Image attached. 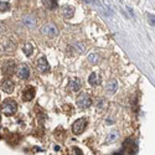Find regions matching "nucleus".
Returning <instances> with one entry per match:
<instances>
[{"instance_id": "6", "label": "nucleus", "mask_w": 155, "mask_h": 155, "mask_svg": "<svg viewBox=\"0 0 155 155\" xmlns=\"http://www.w3.org/2000/svg\"><path fill=\"white\" fill-rule=\"evenodd\" d=\"M14 82H12L11 80H9V78H5V80H3L1 82H0V88L3 89V91L5 92V93H8V94H10V93H12V91H14Z\"/></svg>"}, {"instance_id": "27", "label": "nucleus", "mask_w": 155, "mask_h": 155, "mask_svg": "<svg viewBox=\"0 0 155 155\" xmlns=\"http://www.w3.org/2000/svg\"><path fill=\"white\" fill-rule=\"evenodd\" d=\"M87 1H91V0H87Z\"/></svg>"}, {"instance_id": "8", "label": "nucleus", "mask_w": 155, "mask_h": 155, "mask_svg": "<svg viewBox=\"0 0 155 155\" xmlns=\"http://www.w3.org/2000/svg\"><path fill=\"white\" fill-rule=\"evenodd\" d=\"M35 93H36V91H35V87H32V86H28V87L22 91V99H24L25 102H30V101L34 99Z\"/></svg>"}, {"instance_id": "15", "label": "nucleus", "mask_w": 155, "mask_h": 155, "mask_svg": "<svg viewBox=\"0 0 155 155\" xmlns=\"http://www.w3.org/2000/svg\"><path fill=\"white\" fill-rule=\"evenodd\" d=\"M86 49H87V46H86L85 42H76L73 45V50L76 51L77 54H85L86 52Z\"/></svg>"}, {"instance_id": "21", "label": "nucleus", "mask_w": 155, "mask_h": 155, "mask_svg": "<svg viewBox=\"0 0 155 155\" xmlns=\"http://www.w3.org/2000/svg\"><path fill=\"white\" fill-rule=\"evenodd\" d=\"M106 107H107V102H106V99H99L98 102H97V108H98L99 111L104 109Z\"/></svg>"}, {"instance_id": "18", "label": "nucleus", "mask_w": 155, "mask_h": 155, "mask_svg": "<svg viewBox=\"0 0 155 155\" xmlns=\"http://www.w3.org/2000/svg\"><path fill=\"white\" fill-rule=\"evenodd\" d=\"M87 60L89 63H92V64H96V63H98L99 62V55L98 54H96V52H92V54H89L87 56Z\"/></svg>"}, {"instance_id": "19", "label": "nucleus", "mask_w": 155, "mask_h": 155, "mask_svg": "<svg viewBox=\"0 0 155 155\" xmlns=\"http://www.w3.org/2000/svg\"><path fill=\"white\" fill-rule=\"evenodd\" d=\"M42 3L45 5V8H47L50 10L57 8V0H42Z\"/></svg>"}, {"instance_id": "10", "label": "nucleus", "mask_w": 155, "mask_h": 155, "mask_svg": "<svg viewBox=\"0 0 155 155\" xmlns=\"http://www.w3.org/2000/svg\"><path fill=\"white\" fill-rule=\"evenodd\" d=\"M22 22H24V25H25L26 28L32 29V28L36 26V22H37V21H36L35 16H32V15H26V16H24Z\"/></svg>"}, {"instance_id": "7", "label": "nucleus", "mask_w": 155, "mask_h": 155, "mask_svg": "<svg viewBox=\"0 0 155 155\" xmlns=\"http://www.w3.org/2000/svg\"><path fill=\"white\" fill-rule=\"evenodd\" d=\"M3 73L5 75V76H10V75H12L15 72V70H16V64H15V62L14 61H6L4 64H3Z\"/></svg>"}, {"instance_id": "26", "label": "nucleus", "mask_w": 155, "mask_h": 155, "mask_svg": "<svg viewBox=\"0 0 155 155\" xmlns=\"http://www.w3.org/2000/svg\"><path fill=\"white\" fill-rule=\"evenodd\" d=\"M114 155H120V154H114Z\"/></svg>"}, {"instance_id": "1", "label": "nucleus", "mask_w": 155, "mask_h": 155, "mask_svg": "<svg viewBox=\"0 0 155 155\" xmlns=\"http://www.w3.org/2000/svg\"><path fill=\"white\" fill-rule=\"evenodd\" d=\"M0 109H1L3 114H5V115H14L16 113V111H17V103L14 99L8 98L1 103Z\"/></svg>"}, {"instance_id": "14", "label": "nucleus", "mask_w": 155, "mask_h": 155, "mask_svg": "<svg viewBox=\"0 0 155 155\" xmlns=\"http://www.w3.org/2000/svg\"><path fill=\"white\" fill-rule=\"evenodd\" d=\"M88 82H89V85H91V86L96 87V86H98L101 83V78H99V76L97 75L96 72H93V73H91V76H89Z\"/></svg>"}, {"instance_id": "13", "label": "nucleus", "mask_w": 155, "mask_h": 155, "mask_svg": "<svg viewBox=\"0 0 155 155\" xmlns=\"http://www.w3.org/2000/svg\"><path fill=\"white\" fill-rule=\"evenodd\" d=\"M119 138V132L118 130H112L107 135V139H106V143L107 144H111V143H114L115 140H118Z\"/></svg>"}, {"instance_id": "20", "label": "nucleus", "mask_w": 155, "mask_h": 155, "mask_svg": "<svg viewBox=\"0 0 155 155\" xmlns=\"http://www.w3.org/2000/svg\"><path fill=\"white\" fill-rule=\"evenodd\" d=\"M22 51H24V54L26 56H31L32 51H34V47H32V45H30V43H25L24 47H22Z\"/></svg>"}, {"instance_id": "22", "label": "nucleus", "mask_w": 155, "mask_h": 155, "mask_svg": "<svg viewBox=\"0 0 155 155\" xmlns=\"http://www.w3.org/2000/svg\"><path fill=\"white\" fill-rule=\"evenodd\" d=\"M71 155H83V153H82V150L80 149V148H72Z\"/></svg>"}, {"instance_id": "11", "label": "nucleus", "mask_w": 155, "mask_h": 155, "mask_svg": "<svg viewBox=\"0 0 155 155\" xmlns=\"http://www.w3.org/2000/svg\"><path fill=\"white\" fill-rule=\"evenodd\" d=\"M117 89H118V82L115 81V80H111L108 83H107V86H106V91L107 93L109 94H114L115 92H117Z\"/></svg>"}, {"instance_id": "12", "label": "nucleus", "mask_w": 155, "mask_h": 155, "mask_svg": "<svg viewBox=\"0 0 155 155\" xmlns=\"http://www.w3.org/2000/svg\"><path fill=\"white\" fill-rule=\"evenodd\" d=\"M68 88H70V91H72V92H78L80 89H81V82L78 78H72L70 82H68Z\"/></svg>"}, {"instance_id": "5", "label": "nucleus", "mask_w": 155, "mask_h": 155, "mask_svg": "<svg viewBox=\"0 0 155 155\" xmlns=\"http://www.w3.org/2000/svg\"><path fill=\"white\" fill-rule=\"evenodd\" d=\"M36 68H37L38 72H41V73L49 72V71H50V64H49V62L46 60V57H43V56L38 57V60L36 61Z\"/></svg>"}, {"instance_id": "23", "label": "nucleus", "mask_w": 155, "mask_h": 155, "mask_svg": "<svg viewBox=\"0 0 155 155\" xmlns=\"http://www.w3.org/2000/svg\"><path fill=\"white\" fill-rule=\"evenodd\" d=\"M9 9H10V5L8 3H0V11H5Z\"/></svg>"}, {"instance_id": "9", "label": "nucleus", "mask_w": 155, "mask_h": 155, "mask_svg": "<svg viewBox=\"0 0 155 155\" xmlns=\"http://www.w3.org/2000/svg\"><path fill=\"white\" fill-rule=\"evenodd\" d=\"M17 77L20 80H28L30 77V67L28 64H21L17 68Z\"/></svg>"}, {"instance_id": "2", "label": "nucleus", "mask_w": 155, "mask_h": 155, "mask_svg": "<svg viewBox=\"0 0 155 155\" xmlns=\"http://www.w3.org/2000/svg\"><path fill=\"white\" fill-rule=\"evenodd\" d=\"M41 34L47 36L50 38H54L56 37L57 35H59V29H57V26L55 24H45L41 26Z\"/></svg>"}, {"instance_id": "3", "label": "nucleus", "mask_w": 155, "mask_h": 155, "mask_svg": "<svg viewBox=\"0 0 155 155\" xmlns=\"http://www.w3.org/2000/svg\"><path fill=\"white\" fill-rule=\"evenodd\" d=\"M76 103H77V106H78L80 108L85 109V108H88V107L92 106V99L86 92H82L80 96H77Z\"/></svg>"}, {"instance_id": "24", "label": "nucleus", "mask_w": 155, "mask_h": 155, "mask_svg": "<svg viewBox=\"0 0 155 155\" xmlns=\"http://www.w3.org/2000/svg\"><path fill=\"white\" fill-rule=\"evenodd\" d=\"M148 21H149V24L151 25V26H155V15H148Z\"/></svg>"}, {"instance_id": "4", "label": "nucleus", "mask_w": 155, "mask_h": 155, "mask_svg": "<svg viewBox=\"0 0 155 155\" xmlns=\"http://www.w3.org/2000/svg\"><path fill=\"white\" fill-rule=\"evenodd\" d=\"M86 127H87V120L85 118H80L72 124V132L76 135H81L86 130Z\"/></svg>"}, {"instance_id": "16", "label": "nucleus", "mask_w": 155, "mask_h": 155, "mask_svg": "<svg viewBox=\"0 0 155 155\" xmlns=\"http://www.w3.org/2000/svg\"><path fill=\"white\" fill-rule=\"evenodd\" d=\"M62 12H63V16L66 17V19H71L73 16V14H75V10H73V8L72 6H64L63 8V10H62Z\"/></svg>"}, {"instance_id": "17", "label": "nucleus", "mask_w": 155, "mask_h": 155, "mask_svg": "<svg viewBox=\"0 0 155 155\" xmlns=\"http://www.w3.org/2000/svg\"><path fill=\"white\" fill-rule=\"evenodd\" d=\"M3 50L6 51V52H12L15 50V46L10 40H6L4 43H3Z\"/></svg>"}, {"instance_id": "25", "label": "nucleus", "mask_w": 155, "mask_h": 155, "mask_svg": "<svg viewBox=\"0 0 155 155\" xmlns=\"http://www.w3.org/2000/svg\"><path fill=\"white\" fill-rule=\"evenodd\" d=\"M0 120H1V115H0Z\"/></svg>"}]
</instances>
